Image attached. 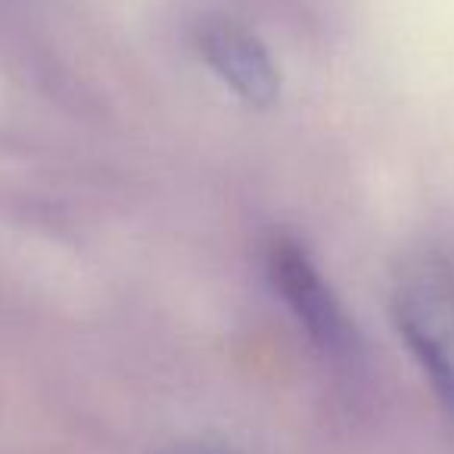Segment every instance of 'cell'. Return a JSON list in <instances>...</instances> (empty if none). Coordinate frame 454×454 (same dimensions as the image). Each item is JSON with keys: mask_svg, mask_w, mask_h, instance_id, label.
I'll list each match as a JSON object with an SVG mask.
<instances>
[{"mask_svg": "<svg viewBox=\"0 0 454 454\" xmlns=\"http://www.w3.org/2000/svg\"><path fill=\"white\" fill-rule=\"evenodd\" d=\"M395 327L439 398L454 414V268L439 255H414L392 286Z\"/></svg>", "mask_w": 454, "mask_h": 454, "instance_id": "cell-1", "label": "cell"}, {"mask_svg": "<svg viewBox=\"0 0 454 454\" xmlns=\"http://www.w3.org/2000/svg\"><path fill=\"white\" fill-rule=\"evenodd\" d=\"M265 268L274 290L290 305V311L305 327V333L317 342V348L333 355L346 352L348 340H352L348 317L342 311L340 299L327 286V280L321 278L317 265L311 262V255L290 237H274L268 243Z\"/></svg>", "mask_w": 454, "mask_h": 454, "instance_id": "cell-2", "label": "cell"}, {"mask_svg": "<svg viewBox=\"0 0 454 454\" xmlns=\"http://www.w3.org/2000/svg\"><path fill=\"white\" fill-rule=\"evenodd\" d=\"M196 47L208 69L249 106H274L280 97V72L268 47L247 26L224 16L202 20L196 28Z\"/></svg>", "mask_w": 454, "mask_h": 454, "instance_id": "cell-3", "label": "cell"}]
</instances>
